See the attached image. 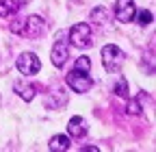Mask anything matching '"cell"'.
<instances>
[{
	"label": "cell",
	"mask_w": 156,
	"mask_h": 152,
	"mask_svg": "<svg viewBox=\"0 0 156 152\" xmlns=\"http://www.w3.org/2000/svg\"><path fill=\"white\" fill-rule=\"evenodd\" d=\"M91 61L89 56H78L74 70L65 76V83L76 91V93H87L93 87V78H91Z\"/></svg>",
	"instance_id": "obj_1"
},
{
	"label": "cell",
	"mask_w": 156,
	"mask_h": 152,
	"mask_svg": "<svg viewBox=\"0 0 156 152\" xmlns=\"http://www.w3.org/2000/svg\"><path fill=\"white\" fill-rule=\"evenodd\" d=\"M124 61H126V54L115 44H108V46L102 48V65H104L106 72H119Z\"/></svg>",
	"instance_id": "obj_2"
},
{
	"label": "cell",
	"mask_w": 156,
	"mask_h": 152,
	"mask_svg": "<svg viewBox=\"0 0 156 152\" xmlns=\"http://www.w3.org/2000/svg\"><path fill=\"white\" fill-rule=\"evenodd\" d=\"M69 42L76 48H89L91 46V26L87 22H78L69 28Z\"/></svg>",
	"instance_id": "obj_3"
},
{
	"label": "cell",
	"mask_w": 156,
	"mask_h": 152,
	"mask_svg": "<svg viewBox=\"0 0 156 152\" xmlns=\"http://www.w3.org/2000/svg\"><path fill=\"white\" fill-rule=\"evenodd\" d=\"M15 67L24 76H35L39 70H41V61H39L37 54H33V52H22L17 56V61H15Z\"/></svg>",
	"instance_id": "obj_4"
},
{
	"label": "cell",
	"mask_w": 156,
	"mask_h": 152,
	"mask_svg": "<svg viewBox=\"0 0 156 152\" xmlns=\"http://www.w3.org/2000/svg\"><path fill=\"white\" fill-rule=\"evenodd\" d=\"M134 13H136V7L132 0H117L115 2V17H117V22H122V24H128L134 20Z\"/></svg>",
	"instance_id": "obj_5"
},
{
	"label": "cell",
	"mask_w": 156,
	"mask_h": 152,
	"mask_svg": "<svg viewBox=\"0 0 156 152\" xmlns=\"http://www.w3.org/2000/svg\"><path fill=\"white\" fill-rule=\"evenodd\" d=\"M44 31H46V22H44V17H39V15H28L26 20H24V33H22V37L35 39V37L44 35Z\"/></svg>",
	"instance_id": "obj_6"
},
{
	"label": "cell",
	"mask_w": 156,
	"mask_h": 152,
	"mask_svg": "<svg viewBox=\"0 0 156 152\" xmlns=\"http://www.w3.org/2000/svg\"><path fill=\"white\" fill-rule=\"evenodd\" d=\"M52 63L56 67H63L65 61H67V56H69V50H67V44L63 42V35H56V42L52 46Z\"/></svg>",
	"instance_id": "obj_7"
},
{
	"label": "cell",
	"mask_w": 156,
	"mask_h": 152,
	"mask_svg": "<svg viewBox=\"0 0 156 152\" xmlns=\"http://www.w3.org/2000/svg\"><path fill=\"white\" fill-rule=\"evenodd\" d=\"M67 132L72 137H76V139H80V137H85L87 132H89V128H87V122L80 118V115H76V118H72L69 120V124H67Z\"/></svg>",
	"instance_id": "obj_8"
},
{
	"label": "cell",
	"mask_w": 156,
	"mask_h": 152,
	"mask_svg": "<svg viewBox=\"0 0 156 152\" xmlns=\"http://www.w3.org/2000/svg\"><path fill=\"white\" fill-rule=\"evenodd\" d=\"M91 22L95 26H104L106 22H111V11L106 7H95L91 11Z\"/></svg>",
	"instance_id": "obj_9"
},
{
	"label": "cell",
	"mask_w": 156,
	"mask_h": 152,
	"mask_svg": "<svg viewBox=\"0 0 156 152\" xmlns=\"http://www.w3.org/2000/svg\"><path fill=\"white\" fill-rule=\"evenodd\" d=\"M13 89L17 91V96H20V98H24V102H30V100L35 98V87H33V85H28V83L17 81V83L13 85Z\"/></svg>",
	"instance_id": "obj_10"
},
{
	"label": "cell",
	"mask_w": 156,
	"mask_h": 152,
	"mask_svg": "<svg viewBox=\"0 0 156 152\" xmlns=\"http://www.w3.org/2000/svg\"><path fill=\"white\" fill-rule=\"evenodd\" d=\"M48 148H50L52 152H65V150H69V137H67V135H54V137L50 139Z\"/></svg>",
	"instance_id": "obj_11"
},
{
	"label": "cell",
	"mask_w": 156,
	"mask_h": 152,
	"mask_svg": "<svg viewBox=\"0 0 156 152\" xmlns=\"http://www.w3.org/2000/svg\"><path fill=\"white\" fill-rule=\"evenodd\" d=\"M20 5L15 0H0V17H9L13 13H17Z\"/></svg>",
	"instance_id": "obj_12"
},
{
	"label": "cell",
	"mask_w": 156,
	"mask_h": 152,
	"mask_svg": "<svg viewBox=\"0 0 156 152\" xmlns=\"http://www.w3.org/2000/svg\"><path fill=\"white\" fill-rule=\"evenodd\" d=\"M113 91H115V96H119V98H128V81L124 78V76H119V78H117Z\"/></svg>",
	"instance_id": "obj_13"
},
{
	"label": "cell",
	"mask_w": 156,
	"mask_h": 152,
	"mask_svg": "<svg viewBox=\"0 0 156 152\" xmlns=\"http://www.w3.org/2000/svg\"><path fill=\"white\" fill-rule=\"evenodd\" d=\"M134 17H136V24L139 26H147V24H152V20H154V15H152V11H136L134 13Z\"/></svg>",
	"instance_id": "obj_14"
},
{
	"label": "cell",
	"mask_w": 156,
	"mask_h": 152,
	"mask_svg": "<svg viewBox=\"0 0 156 152\" xmlns=\"http://www.w3.org/2000/svg\"><path fill=\"white\" fill-rule=\"evenodd\" d=\"M9 31H11L13 35H22V33H24V20H13V22L9 24Z\"/></svg>",
	"instance_id": "obj_15"
},
{
	"label": "cell",
	"mask_w": 156,
	"mask_h": 152,
	"mask_svg": "<svg viewBox=\"0 0 156 152\" xmlns=\"http://www.w3.org/2000/svg\"><path fill=\"white\" fill-rule=\"evenodd\" d=\"M126 111H128V113H132V115H141V113H143V111H141L139 100H130V102H128V107H126Z\"/></svg>",
	"instance_id": "obj_16"
},
{
	"label": "cell",
	"mask_w": 156,
	"mask_h": 152,
	"mask_svg": "<svg viewBox=\"0 0 156 152\" xmlns=\"http://www.w3.org/2000/svg\"><path fill=\"white\" fill-rule=\"evenodd\" d=\"M83 152H98V146H85Z\"/></svg>",
	"instance_id": "obj_17"
}]
</instances>
